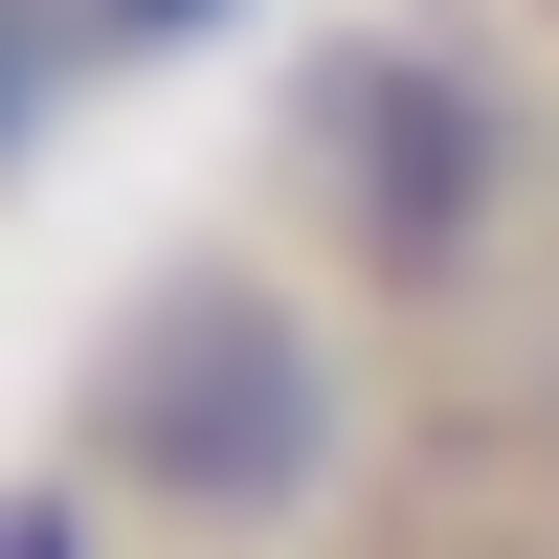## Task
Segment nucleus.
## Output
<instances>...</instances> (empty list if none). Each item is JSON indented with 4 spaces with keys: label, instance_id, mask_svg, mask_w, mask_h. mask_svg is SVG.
<instances>
[{
    "label": "nucleus",
    "instance_id": "f257e3e1",
    "mask_svg": "<svg viewBox=\"0 0 559 559\" xmlns=\"http://www.w3.org/2000/svg\"><path fill=\"white\" fill-rule=\"evenodd\" d=\"M336 448H358V381H336V336H313V292L247 269V247H202V269H157V292L112 313L68 471L134 492L157 537H313L336 515Z\"/></svg>",
    "mask_w": 559,
    "mask_h": 559
},
{
    "label": "nucleus",
    "instance_id": "f03ea898",
    "mask_svg": "<svg viewBox=\"0 0 559 559\" xmlns=\"http://www.w3.org/2000/svg\"><path fill=\"white\" fill-rule=\"evenodd\" d=\"M292 157H313V202H336L358 292H448V269H492V224L537 202V112H515L448 23H358V45H313Z\"/></svg>",
    "mask_w": 559,
    "mask_h": 559
},
{
    "label": "nucleus",
    "instance_id": "7ed1b4c3",
    "mask_svg": "<svg viewBox=\"0 0 559 559\" xmlns=\"http://www.w3.org/2000/svg\"><path fill=\"white\" fill-rule=\"evenodd\" d=\"M224 23V0H23V68H90V45H179Z\"/></svg>",
    "mask_w": 559,
    "mask_h": 559
},
{
    "label": "nucleus",
    "instance_id": "20e7f679",
    "mask_svg": "<svg viewBox=\"0 0 559 559\" xmlns=\"http://www.w3.org/2000/svg\"><path fill=\"white\" fill-rule=\"evenodd\" d=\"M90 515H112V492H90V471H45V492H0V559H90Z\"/></svg>",
    "mask_w": 559,
    "mask_h": 559
}]
</instances>
